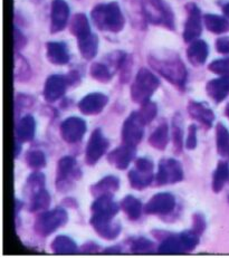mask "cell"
Masks as SVG:
<instances>
[{"instance_id":"cell-1","label":"cell","mask_w":229,"mask_h":258,"mask_svg":"<svg viewBox=\"0 0 229 258\" xmlns=\"http://www.w3.org/2000/svg\"><path fill=\"white\" fill-rule=\"evenodd\" d=\"M148 61L150 66L169 83L179 90L186 89L188 72L178 54L173 50L153 51L150 54Z\"/></svg>"},{"instance_id":"cell-2","label":"cell","mask_w":229,"mask_h":258,"mask_svg":"<svg viewBox=\"0 0 229 258\" xmlns=\"http://www.w3.org/2000/svg\"><path fill=\"white\" fill-rule=\"evenodd\" d=\"M91 17L96 27L103 32L120 33L126 25L121 8L116 2L97 5L93 8Z\"/></svg>"},{"instance_id":"cell-3","label":"cell","mask_w":229,"mask_h":258,"mask_svg":"<svg viewBox=\"0 0 229 258\" xmlns=\"http://www.w3.org/2000/svg\"><path fill=\"white\" fill-rule=\"evenodd\" d=\"M159 85L160 81L152 72L148 69H140L130 89L132 102L141 105L150 101L151 96L158 90Z\"/></svg>"},{"instance_id":"cell-4","label":"cell","mask_w":229,"mask_h":258,"mask_svg":"<svg viewBox=\"0 0 229 258\" xmlns=\"http://www.w3.org/2000/svg\"><path fill=\"white\" fill-rule=\"evenodd\" d=\"M82 178V169L76 159L71 156H65L60 159L57 163L55 185L57 191L65 194L73 188L76 181Z\"/></svg>"},{"instance_id":"cell-5","label":"cell","mask_w":229,"mask_h":258,"mask_svg":"<svg viewBox=\"0 0 229 258\" xmlns=\"http://www.w3.org/2000/svg\"><path fill=\"white\" fill-rule=\"evenodd\" d=\"M67 221H69V214L65 209L57 207L53 210H45L36 217L34 230L41 237H47L66 225Z\"/></svg>"},{"instance_id":"cell-6","label":"cell","mask_w":229,"mask_h":258,"mask_svg":"<svg viewBox=\"0 0 229 258\" xmlns=\"http://www.w3.org/2000/svg\"><path fill=\"white\" fill-rule=\"evenodd\" d=\"M154 166L149 158H139L135 160L134 168L129 172V182L131 188L143 190L152 184L154 180Z\"/></svg>"},{"instance_id":"cell-7","label":"cell","mask_w":229,"mask_h":258,"mask_svg":"<svg viewBox=\"0 0 229 258\" xmlns=\"http://www.w3.org/2000/svg\"><path fill=\"white\" fill-rule=\"evenodd\" d=\"M143 8L145 17L150 23L162 25L170 29L175 28L174 14L162 0H145Z\"/></svg>"},{"instance_id":"cell-8","label":"cell","mask_w":229,"mask_h":258,"mask_svg":"<svg viewBox=\"0 0 229 258\" xmlns=\"http://www.w3.org/2000/svg\"><path fill=\"white\" fill-rule=\"evenodd\" d=\"M184 170L181 163L174 158H163L160 160L158 172L155 175V185L174 184L182 181Z\"/></svg>"},{"instance_id":"cell-9","label":"cell","mask_w":229,"mask_h":258,"mask_svg":"<svg viewBox=\"0 0 229 258\" xmlns=\"http://www.w3.org/2000/svg\"><path fill=\"white\" fill-rule=\"evenodd\" d=\"M110 146L107 139L104 137L101 128H95L88 139L85 149V162L88 166H95L105 154Z\"/></svg>"},{"instance_id":"cell-10","label":"cell","mask_w":229,"mask_h":258,"mask_svg":"<svg viewBox=\"0 0 229 258\" xmlns=\"http://www.w3.org/2000/svg\"><path fill=\"white\" fill-rule=\"evenodd\" d=\"M144 126L145 125L138 116L137 111H133L123 122L121 131L122 143L137 147L143 139Z\"/></svg>"},{"instance_id":"cell-11","label":"cell","mask_w":229,"mask_h":258,"mask_svg":"<svg viewBox=\"0 0 229 258\" xmlns=\"http://www.w3.org/2000/svg\"><path fill=\"white\" fill-rule=\"evenodd\" d=\"M90 224L95 233L103 239L113 240L121 234L122 226L120 221L111 217H103L97 215H92L90 218Z\"/></svg>"},{"instance_id":"cell-12","label":"cell","mask_w":229,"mask_h":258,"mask_svg":"<svg viewBox=\"0 0 229 258\" xmlns=\"http://www.w3.org/2000/svg\"><path fill=\"white\" fill-rule=\"evenodd\" d=\"M87 130L86 122L79 116H70L61 123L60 133L66 143H76L81 141Z\"/></svg>"},{"instance_id":"cell-13","label":"cell","mask_w":229,"mask_h":258,"mask_svg":"<svg viewBox=\"0 0 229 258\" xmlns=\"http://www.w3.org/2000/svg\"><path fill=\"white\" fill-rule=\"evenodd\" d=\"M176 197L170 192L155 194L144 207V213L148 215L166 216L173 213L176 208Z\"/></svg>"},{"instance_id":"cell-14","label":"cell","mask_w":229,"mask_h":258,"mask_svg":"<svg viewBox=\"0 0 229 258\" xmlns=\"http://www.w3.org/2000/svg\"><path fill=\"white\" fill-rule=\"evenodd\" d=\"M187 12H188V16H187L185 23L184 39L186 43H191L199 38L202 33L201 13L195 4L187 5Z\"/></svg>"},{"instance_id":"cell-15","label":"cell","mask_w":229,"mask_h":258,"mask_svg":"<svg viewBox=\"0 0 229 258\" xmlns=\"http://www.w3.org/2000/svg\"><path fill=\"white\" fill-rule=\"evenodd\" d=\"M67 77L61 74L50 75L45 82L43 95L48 103H54L64 96L67 86H69Z\"/></svg>"},{"instance_id":"cell-16","label":"cell","mask_w":229,"mask_h":258,"mask_svg":"<svg viewBox=\"0 0 229 258\" xmlns=\"http://www.w3.org/2000/svg\"><path fill=\"white\" fill-rule=\"evenodd\" d=\"M70 7L65 0H53L50 6V32L56 34L63 30L69 23Z\"/></svg>"},{"instance_id":"cell-17","label":"cell","mask_w":229,"mask_h":258,"mask_svg":"<svg viewBox=\"0 0 229 258\" xmlns=\"http://www.w3.org/2000/svg\"><path fill=\"white\" fill-rule=\"evenodd\" d=\"M108 103V96L104 93L94 92L85 95L79 102V110L84 115H97L105 108Z\"/></svg>"},{"instance_id":"cell-18","label":"cell","mask_w":229,"mask_h":258,"mask_svg":"<svg viewBox=\"0 0 229 258\" xmlns=\"http://www.w3.org/2000/svg\"><path fill=\"white\" fill-rule=\"evenodd\" d=\"M187 111L192 120L200 123L205 128H210L215 122V113L205 102L190 101L187 105Z\"/></svg>"},{"instance_id":"cell-19","label":"cell","mask_w":229,"mask_h":258,"mask_svg":"<svg viewBox=\"0 0 229 258\" xmlns=\"http://www.w3.org/2000/svg\"><path fill=\"white\" fill-rule=\"evenodd\" d=\"M135 153H137L135 147L122 143L121 146L108 153L106 159L112 167L118 170H126L132 162Z\"/></svg>"},{"instance_id":"cell-20","label":"cell","mask_w":229,"mask_h":258,"mask_svg":"<svg viewBox=\"0 0 229 258\" xmlns=\"http://www.w3.org/2000/svg\"><path fill=\"white\" fill-rule=\"evenodd\" d=\"M121 206H119L113 199V196H101L95 198V201L91 206L92 215L111 217L114 218L118 214Z\"/></svg>"},{"instance_id":"cell-21","label":"cell","mask_w":229,"mask_h":258,"mask_svg":"<svg viewBox=\"0 0 229 258\" xmlns=\"http://www.w3.org/2000/svg\"><path fill=\"white\" fill-rule=\"evenodd\" d=\"M206 92L213 102L219 104L229 94V76H220L208 82Z\"/></svg>"},{"instance_id":"cell-22","label":"cell","mask_w":229,"mask_h":258,"mask_svg":"<svg viewBox=\"0 0 229 258\" xmlns=\"http://www.w3.org/2000/svg\"><path fill=\"white\" fill-rule=\"evenodd\" d=\"M46 57L54 65H65L70 61L69 47L64 42H48L46 44Z\"/></svg>"},{"instance_id":"cell-23","label":"cell","mask_w":229,"mask_h":258,"mask_svg":"<svg viewBox=\"0 0 229 258\" xmlns=\"http://www.w3.org/2000/svg\"><path fill=\"white\" fill-rule=\"evenodd\" d=\"M36 133V121L33 115L26 114L16 123L15 139L20 142H30L34 140Z\"/></svg>"},{"instance_id":"cell-24","label":"cell","mask_w":229,"mask_h":258,"mask_svg":"<svg viewBox=\"0 0 229 258\" xmlns=\"http://www.w3.org/2000/svg\"><path fill=\"white\" fill-rule=\"evenodd\" d=\"M120 189V179L116 175H106L91 185L90 192L94 198L101 196H114Z\"/></svg>"},{"instance_id":"cell-25","label":"cell","mask_w":229,"mask_h":258,"mask_svg":"<svg viewBox=\"0 0 229 258\" xmlns=\"http://www.w3.org/2000/svg\"><path fill=\"white\" fill-rule=\"evenodd\" d=\"M159 254L163 255H179L187 254L188 249L184 242V239L180 234L178 235H168L164 239H162L161 244L158 247Z\"/></svg>"},{"instance_id":"cell-26","label":"cell","mask_w":229,"mask_h":258,"mask_svg":"<svg viewBox=\"0 0 229 258\" xmlns=\"http://www.w3.org/2000/svg\"><path fill=\"white\" fill-rule=\"evenodd\" d=\"M208 54H209V47L202 39H196L191 42L188 49H187V57L194 66L204 65L207 60Z\"/></svg>"},{"instance_id":"cell-27","label":"cell","mask_w":229,"mask_h":258,"mask_svg":"<svg viewBox=\"0 0 229 258\" xmlns=\"http://www.w3.org/2000/svg\"><path fill=\"white\" fill-rule=\"evenodd\" d=\"M51 250L57 255H72L80 252L79 246L70 236L59 235L51 241Z\"/></svg>"},{"instance_id":"cell-28","label":"cell","mask_w":229,"mask_h":258,"mask_svg":"<svg viewBox=\"0 0 229 258\" xmlns=\"http://www.w3.org/2000/svg\"><path fill=\"white\" fill-rule=\"evenodd\" d=\"M149 144L155 150L162 151L169 143V125L166 122H162L155 127V130L149 137Z\"/></svg>"},{"instance_id":"cell-29","label":"cell","mask_w":229,"mask_h":258,"mask_svg":"<svg viewBox=\"0 0 229 258\" xmlns=\"http://www.w3.org/2000/svg\"><path fill=\"white\" fill-rule=\"evenodd\" d=\"M28 200H29V206H28L29 213H41V211H45L49 208L50 203H51V197L47 190L43 188L30 196Z\"/></svg>"},{"instance_id":"cell-30","label":"cell","mask_w":229,"mask_h":258,"mask_svg":"<svg viewBox=\"0 0 229 258\" xmlns=\"http://www.w3.org/2000/svg\"><path fill=\"white\" fill-rule=\"evenodd\" d=\"M227 181H229V164L225 160H221V161L218 162V166L212 173V191L215 194H219L225 187Z\"/></svg>"},{"instance_id":"cell-31","label":"cell","mask_w":229,"mask_h":258,"mask_svg":"<svg viewBox=\"0 0 229 258\" xmlns=\"http://www.w3.org/2000/svg\"><path fill=\"white\" fill-rule=\"evenodd\" d=\"M121 209L130 220H138L143 213L142 203L132 195H128L121 200Z\"/></svg>"},{"instance_id":"cell-32","label":"cell","mask_w":229,"mask_h":258,"mask_svg":"<svg viewBox=\"0 0 229 258\" xmlns=\"http://www.w3.org/2000/svg\"><path fill=\"white\" fill-rule=\"evenodd\" d=\"M77 46H79V50L81 55L85 59L90 60L93 59L97 54L98 49V38L95 34H90L77 39Z\"/></svg>"},{"instance_id":"cell-33","label":"cell","mask_w":229,"mask_h":258,"mask_svg":"<svg viewBox=\"0 0 229 258\" xmlns=\"http://www.w3.org/2000/svg\"><path fill=\"white\" fill-rule=\"evenodd\" d=\"M70 32L72 35H74L77 39L85 37V36L92 33L90 22H88L86 15L76 14L73 16L70 23Z\"/></svg>"},{"instance_id":"cell-34","label":"cell","mask_w":229,"mask_h":258,"mask_svg":"<svg viewBox=\"0 0 229 258\" xmlns=\"http://www.w3.org/2000/svg\"><path fill=\"white\" fill-rule=\"evenodd\" d=\"M206 28L213 34H223L229 32V20L219 15L207 14L204 16Z\"/></svg>"},{"instance_id":"cell-35","label":"cell","mask_w":229,"mask_h":258,"mask_svg":"<svg viewBox=\"0 0 229 258\" xmlns=\"http://www.w3.org/2000/svg\"><path fill=\"white\" fill-rule=\"evenodd\" d=\"M216 148L221 158L229 160V131L220 122L216 125Z\"/></svg>"},{"instance_id":"cell-36","label":"cell","mask_w":229,"mask_h":258,"mask_svg":"<svg viewBox=\"0 0 229 258\" xmlns=\"http://www.w3.org/2000/svg\"><path fill=\"white\" fill-rule=\"evenodd\" d=\"M46 183V177L43 172L40 171H34L29 174V177L26 179V182L24 185V195L26 198H29L30 196L35 194L38 190L45 188Z\"/></svg>"},{"instance_id":"cell-37","label":"cell","mask_w":229,"mask_h":258,"mask_svg":"<svg viewBox=\"0 0 229 258\" xmlns=\"http://www.w3.org/2000/svg\"><path fill=\"white\" fill-rule=\"evenodd\" d=\"M90 73L95 81L101 82V83H107V82H110L112 80V77L116 72L111 69V66L108 65L106 61L105 63H104V61H100V63L92 64Z\"/></svg>"},{"instance_id":"cell-38","label":"cell","mask_w":229,"mask_h":258,"mask_svg":"<svg viewBox=\"0 0 229 258\" xmlns=\"http://www.w3.org/2000/svg\"><path fill=\"white\" fill-rule=\"evenodd\" d=\"M130 251L132 254H153L157 250L154 242L147 237H134L130 240Z\"/></svg>"},{"instance_id":"cell-39","label":"cell","mask_w":229,"mask_h":258,"mask_svg":"<svg viewBox=\"0 0 229 258\" xmlns=\"http://www.w3.org/2000/svg\"><path fill=\"white\" fill-rule=\"evenodd\" d=\"M171 130H173V141L175 151L176 153H181L182 144H184V128H182V118L179 113H176L173 118Z\"/></svg>"},{"instance_id":"cell-40","label":"cell","mask_w":229,"mask_h":258,"mask_svg":"<svg viewBox=\"0 0 229 258\" xmlns=\"http://www.w3.org/2000/svg\"><path fill=\"white\" fill-rule=\"evenodd\" d=\"M32 76V71L28 61L19 54L15 55V80L18 82H26Z\"/></svg>"},{"instance_id":"cell-41","label":"cell","mask_w":229,"mask_h":258,"mask_svg":"<svg viewBox=\"0 0 229 258\" xmlns=\"http://www.w3.org/2000/svg\"><path fill=\"white\" fill-rule=\"evenodd\" d=\"M138 116L144 125L149 124L150 122H152L155 116L158 114V105L157 103L152 101H148L141 104V107L137 111Z\"/></svg>"},{"instance_id":"cell-42","label":"cell","mask_w":229,"mask_h":258,"mask_svg":"<svg viewBox=\"0 0 229 258\" xmlns=\"http://www.w3.org/2000/svg\"><path fill=\"white\" fill-rule=\"evenodd\" d=\"M25 161L27 163V166L32 169L38 170L46 167V156L45 153L38 150V149H33L26 153Z\"/></svg>"},{"instance_id":"cell-43","label":"cell","mask_w":229,"mask_h":258,"mask_svg":"<svg viewBox=\"0 0 229 258\" xmlns=\"http://www.w3.org/2000/svg\"><path fill=\"white\" fill-rule=\"evenodd\" d=\"M210 72L220 76H229V58H220L211 61L208 66Z\"/></svg>"},{"instance_id":"cell-44","label":"cell","mask_w":229,"mask_h":258,"mask_svg":"<svg viewBox=\"0 0 229 258\" xmlns=\"http://www.w3.org/2000/svg\"><path fill=\"white\" fill-rule=\"evenodd\" d=\"M207 223L205 216L200 213H196L192 216V230L195 231L196 234L201 236L206 230Z\"/></svg>"},{"instance_id":"cell-45","label":"cell","mask_w":229,"mask_h":258,"mask_svg":"<svg viewBox=\"0 0 229 258\" xmlns=\"http://www.w3.org/2000/svg\"><path fill=\"white\" fill-rule=\"evenodd\" d=\"M198 144L197 141V125L191 124L188 127V136H187L186 140V148L188 150H195Z\"/></svg>"},{"instance_id":"cell-46","label":"cell","mask_w":229,"mask_h":258,"mask_svg":"<svg viewBox=\"0 0 229 258\" xmlns=\"http://www.w3.org/2000/svg\"><path fill=\"white\" fill-rule=\"evenodd\" d=\"M33 105V99L29 95L26 94H17L16 96V102H15V110L20 112L23 108H27Z\"/></svg>"},{"instance_id":"cell-47","label":"cell","mask_w":229,"mask_h":258,"mask_svg":"<svg viewBox=\"0 0 229 258\" xmlns=\"http://www.w3.org/2000/svg\"><path fill=\"white\" fill-rule=\"evenodd\" d=\"M14 40H15V49L16 50L22 49L26 45V42H27L23 33L20 32L17 27L14 28Z\"/></svg>"},{"instance_id":"cell-48","label":"cell","mask_w":229,"mask_h":258,"mask_svg":"<svg viewBox=\"0 0 229 258\" xmlns=\"http://www.w3.org/2000/svg\"><path fill=\"white\" fill-rule=\"evenodd\" d=\"M216 49L218 53L229 54V37H221L216 40Z\"/></svg>"},{"instance_id":"cell-49","label":"cell","mask_w":229,"mask_h":258,"mask_svg":"<svg viewBox=\"0 0 229 258\" xmlns=\"http://www.w3.org/2000/svg\"><path fill=\"white\" fill-rule=\"evenodd\" d=\"M98 251H100V246L94 241H87L80 248V252H83V254H95Z\"/></svg>"},{"instance_id":"cell-50","label":"cell","mask_w":229,"mask_h":258,"mask_svg":"<svg viewBox=\"0 0 229 258\" xmlns=\"http://www.w3.org/2000/svg\"><path fill=\"white\" fill-rule=\"evenodd\" d=\"M123 250H122V247L121 246H111V247H107L106 249H104L103 252L104 254H121Z\"/></svg>"},{"instance_id":"cell-51","label":"cell","mask_w":229,"mask_h":258,"mask_svg":"<svg viewBox=\"0 0 229 258\" xmlns=\"http://www.w3.org/2000/svg\"><path fill=\"white\" fill-rule=\"evenodd\" d=\"M22 144L23 142H20L19 140H17V139H15V152H14L15 158H17L20 154V151H22Z\"/></svg>"},{"instance_id":"cell-52","label":"cell","mask_w":229,"mask_h":258,"mask_svg":"<svg viewBox=\"0 0 229 258\" xmlns=\"http://www.w3.org/2000/svg\"><path fill=\"white\" fill-rule=\"evenodd\" d=\"M222 12H223V14L226 15V17H228V18H229V3H227L226 5H223V7H222Z\"/></svg>"},{"instance_id":"cell-53","label":"cell","mask_w":229,"mask_h":258,"mask_svg":"<svg viewBox=\"0 0 229 258\" xmlns=\"http://www.w3.org/2000/svg\"><path fill=\"white\" fill-rule=\"evenodd\" d=\"M225 115L229 118V104H227L225 107Z\"/></svg>"}]
</instances>
